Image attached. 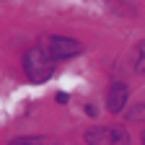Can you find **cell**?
<instances>
[{
	"label": "cell",
	"mask_w": 145,
	"mask_h": 145,
	"mask_svg": "<svg viewBox=\"0 0 145 145\" xmlns=\"http://www.w3.org/2000/svg\"><path fill=\"white\" fill-rule=\"evenodd\" d=\"M8 145H52V140L49 137H42V135H29V137H16Z\"/></svg>",
	"instance_id": "5b68a950"
},
{
	"label": "cell",
	"mask_w": 145,
	"mask_h": 145,
	"mask_svg": "<svg viewBox=\"0 0 145 145\" xmlns=\"http://www.w3.org/2000/svg\"><path fill=\"white\" fill-rule=\"evenodd\" d=\"M54 60L49 49L44 47H31L26 54H24V70H26V75L31 83H44L52 72H54Z\"/></svg>",
	"instance_id": "6da1fadb"
},
{
	"label": "cell",
	"mask_w": 145,
	"mask_h": 145,
	"mask_svg": "<svg viewBox=\"0 0 145 145\" xmlns=\"http://www.w3.org/2000/svg\"><path fill=\"white\" fill-rule=\"evenodd\" d=\"M142 145H145V132H142Z\"/></svg>",
	"instance_id": "ba28073f"
},
{
	"label": "cell",
	"mask_w": 145,
	"mask_h": 145,
	"mask_svg": "<svg viewBox=\"0 0 145 145\" xmlns=\"http://www.w3.org/2000/svg\"><path fill=\"white\" fill-rule=\"evenodd\" d=\"M49 54L54 60H67V57H75V54H80V42L70 39V36H52L49 44H47Z\"/></svg>",
	"instance_id": "3957f363"
},
{
	"label": "cell",
	"mask_w": 145,
	"mask_h": 145,
	"mask_svg": "<svg viewBox=\"0 0 145 145\" xmlns=\"http://www.w3.org/2000/svg\"><path fill=\"white\" fill-rule=\"evenodd\" d=\"M88 145H127L130 135L124 132V127H93L86 132Z\"/></svg>",
	"instance_id": "7a4b0ae2"
},
{
	"label": "cell",
	"mask_w": 145,
	"mask_h": 145,
	"mask_svg": "<svg viewBox=\"0 0 145 145\" xmlns=\"http://www.w3.org/2000/svg\"><path fill=\"white\" fill-rule=\"evenodd\" d=\"M135 67H137V72H145V42H140L137 44V57H135Z\"/></svg>",
	"instance_id": "8992f818"
},
{
	"label": "cell",
	"mask_w": 145,
	"mask_h": 145,
	"mask_svg": "<svg viewBox=\"0 0 145 145\" xmlns=\"http://www.w3.org/2000/svg\"><path fill=\"white\" fill-rule=\"evenodd\" d=\"M127 119H132V122L145 119V104H137L135 109H130V112H127Z\"/></svg>",
	"instance_id": "52a82bcc"
},
{
	"label": "cell",
	"mask_w": 145,
	"mask_h": 145,
	"mask_svg": "<svg viewBox=\"0 0 145 145\" xmlns=\"http://www.w3.org/2000/svg\"><path fill=\"white\" fill-rule=\"evenodd\" d=\"M127 96H130V88H127V83H122V80L112 83V88H109V99H106L109 112H112V114H119L122 109H124V104H127Z\"/></svg>",
	"instance_id": "277c9868"
}]
</instances>
